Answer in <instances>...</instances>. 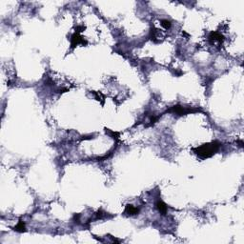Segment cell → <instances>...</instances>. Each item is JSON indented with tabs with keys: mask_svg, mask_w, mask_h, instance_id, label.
Segmentation results:
<instances>
[{
	"mask_svg": "<svg viewBox=\"0 0 244 244\" xmlns=\"http://www.w3.org/2000/svg\"><path fill=\"white\" fill-rule=\"evenodd\" d=\"M156 208H158V210L160 212V214L162 215H165L167 213V205L165 204L163 201H158L155 204Z\"/></svg>",
	"mask_w": 244,
	"mask_h": 244,
	"instance_id": "8992f818",
	"label": "cell"
},
{
	"mask_svg": "<svg viewBox=\"0 0 244 244\" xmlns=\"http://www.w3.org/2000/svg\"><path fill=\"white\" fill-rule=\"evenodd\" d=\"M125 213L130 215H137L139 213V209L135 208L133 205L128 204V205H126V208H125Z\"/></svg>",
	"mask_w": 244,
	"mask_h": 244,
	"instance_id": "5b68a950",
	"label": "cell"
},
{
	"mask_svg": "<svg viewBox=\"0 0 244 244\" xmlns=\"http://www.w3.org/2000/svg\"><path fill=\"white\" fill-rule=\"evenodd\" d=\"M84 30H85V27H83V26H79V27L75 28V32H76V33H79L80 32H82V31H84Z\"/></svg>",
	"mask_w": 244,
	"mask_h": 244,
	"instance_id": "9c48e42d",
	"label": "cell"
},
{
	"mask_svg": "<svg viewBox=\"0 0 244 244\" xmlns=\"http://www.w3.org/2000/svg\"><path fill=\"white\" fill-rule=\"evenodd\" d=\"M167 112H175V114H177L178 116H185L187 114H190V112H196V110L186 109V108L182 107V106L176 105V106H173L172 108H170Z\"/></svg>",
	"mask_w": 244,
	"mask_h": 244,
	"instance_id": "7a4b0ae2",
	"label": "cell"
},
{
	"mask_svg": "<svg viewBox=\"0 0 244 244\" xmlns=\"http://www.w3.org/2000/svg\"><path fill=\"white\" fill-rule=\"evenodd\" d=\"M171 22L169 21V20H166V19H163V20H161V26L163 28H165V29H169V28H171Z\"/></svg>",
	"mask_w": 244,
	"mask_h": 244,
	"instance_id": "ba28073f",
	"label": "cell"
},
{
	"mask_svg": "<svg viewBox=\"0 0 244 244\" xmlns=\"http://www.w3.org/2000/svg\"><path fill=\"white\" fill-rule=\"evenodd\" d=\"M14 231L16 232H18V233H23L26 231V228H25V223L23 222L22 219H20L18 221V223H17V225L14 227Z\"/></svg>",
	"mask_w": 244,
	"mask_h": 244,
	"instance_id": "52a82bcc",
	"label": "cell"
},
{
	"mask_svg": "<svg viewBox=\"0 0 244 244\" xmlns=\"http://www.w3.org/2000/svg\"><path fill=\"white\" fill-rule=\"evenodd\" d=\"M220 143L219 141H213L211 143H206L201 146H199L197 148H194L193 151L199 156L200 158L205 159L209 158L215 154L217 151L219 150L220 148Z\"/></svg>",
	"mask_w": 244,
	"mask_h": 244,
	"instance_id": "6da1fadb",
	"label": "cell"
},
{
	"mask_svg": "<svg viewBox=\"0 0 244 244\" xmlns=\"http://www.w3.org/2000/svg\"><path fill=\"white\" fill-rule=\"evenodd\" d=\"M209 39H210L212 42L214 41H219V42H222L224 40V36H222L221 33L219 32H212L210 33V36H209Z\"/></svg>",
	"mask_w": 244,
	"mask_h": 244,
	"instance_id": "277c9868",
	"label": "cell"
},
{
	"mask_svg": "<svg viewBox=\"0 0 244 244\" xmlns=\"http://www.w3.org/2000/svg\"><path fill=\"white\" fill-rule=\"evenodd\" d=\"M78 44H82V45H87V41L79 36V33H74L72 36V42H71V46L72 48H75Z\"/></svg>",
	"mask_w": 244,
	"mask_h": 244,
	"instance_id": "3957f363",
	"label": "cell"
}]
</instances>
